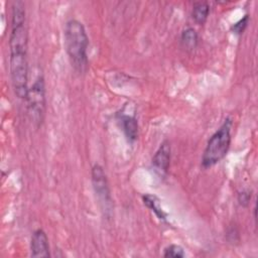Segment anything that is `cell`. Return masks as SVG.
Masks as SVG:
<instances>
[{"mask_svg": "<svg viewBox=\"0 0 258 258\" xmlns=\"http://www.w3.org/2000/svg\"><path fill=\"white\" fill-rule=\"evenodd\" d=\"M170 144L167 140H165L160 144L152 157V165L161 175H165L168 171L170 163Z\"/></svg>", "mask_w": 258, "mask_h": 258, "instance_id": "7", "label": "cell"}, {"mask_svg": "<svg viewBox=\"0 0 258 258\" xmlns=\"http://www.w3.org/2000/svg\"><path fill=\"white\" fill-rule=\"evenodd\" d=\"M142 201H143V204L150 210L152 211L155 216L161 220V221H166V218H167V215L166 213L162 210V208L160 207V202L158 200V198L154 195H149V194H146L142 197Z\"/></svg>", "mask_w": 258, "mask_h": 258, "instance_id": "11", "label": "cell"}, {"mask_svg": "<svg viewBox=\"0 0 258 258\" xmlns=\"http://www.w3.org/2000/svg\"><path fill=\"white\" fill-rule=\"evenodd\" d=\"M232 126V119L226 118L219 129L210 137L202 156L204 168L212 167L225 158L231 145Z\"/></svg>", "mask_w": 258, "mask_h": 258, "instance_id": "3", "label": "cell"}, {"mask_svg": "<svg viewBox=\"0 0 258 258\" xmlns=\"http://www.w3.org/2000/svg\"><path fill=\"white\" fill-rule=\"evenodd\" d=\"M180 43L185 50H195L199 43V35L192 27L185 28L180 35Z\"/></svg>", "mask_w": 258, "mask_h": 258, "instance_id": "10", "label": "cell"}, {"mask_svg": "<svg viewBox=\"0 0 258 258\" xmlns=\"http://www.w3.org/2000/svg\"><path fill=\"white\" fill-rule=\"evenodd\" d=\"M91 179L94 191L102 207V211L108 215L112 210V198L106 173L100 164H95L92 167Z\"/></svg>", "mask_w": 258, "mask_h": 258, "instance_id": "5", "label": "cell"}, {"mask_svg": "<svg viewBox=\"0 0 258 258\" xmlns=\"http://www.w3.org/2000/svg\"><path fill=\"white\" fill-rule=\"evenodd\" d=\"M25 102L28 118L31 123L38 128L43 122L46 109L45 85L42 76H38L28 89Z\"/></svg>", "mask_w": 258, "mask_h": 258, "instance_id": "4", "label": "cell"}, {"mask_svg": "<svg viewBox=\"0 0 258 258\" xmlns=\"http://www.w3.org/2000/svg\"><path fill=\"white\" fill-rule=\"evenodd\" d=\"M63 37L64 48L72 66L78 73H85L89 63V37L85 26L77 19L69 20L64 26Z\"/></svg>", "mask_w": 258, "mask_h": 258, "instance_id": "2", "label": "cell"}, {"mask_svg": "<svg viewBox=\"0 0 258 258\" xmlns=\"http://www.w3.org/2000/svg\"><path fill=\"white\" fill-rule=\"evenodd\" d=\"M209 14H210V5L208 2L200 1L194 4L191 16L197 24L204 25L208 20Z\"/></svg>", "mask_w": 258, "mask_h": 258, "instance_id": "9", "label": "cell"}, {"mask_svg": "<svg viewBox=\"0 0 258 258\" xmlns=\"http://www.w3.org/2000/svg\"><path fill=\"white\" fill-rule=\"evenodd\" d=\"M28 33L24 4L14 2L11 12V32L9 36V70L14 94L25 100L28 92Z\"/></svg>", "mask_w": 258, "mask_h": 258, "instance_id": "1", "label": "cell"}, {"mask_svg": "<svg viewBox=\"0 0 258 258\" xmlns=\"http://www.w3.org/2000/svg\"><path fill=\"white\" fill-rule=\"evenodd\" d=\"M122 128L129 142H134L138 136V122L133 116H122L121 117Z\"/></svg>", "mask_w": 258, "mask_h": 258, "instance_id": "8", "label": "cell"}, {"mask_svg": "<svg viewBox=\"0 0 258 258\" xmlns=\"http://www.w3.org/2000/svg\"><path fill=\"white\" fill-rule=\"evenodd\" d=\"M251 197H252L251 190L243 189V190L239 191V194L237 196V200H238V203L240 204V206L247 207L251 201Z\"/></svg>", "mask_w": 258, "mask_h": 258, "instance_id": "14", "label": "cell"}, {"mask_svg": "<svg viewBox=\"0 0 258 258\" xmlns=\"http://www.w3.org/2000/svg\"><path fill=\"white\" fill-rule=\"evenodd\" d=\"M249 21H250L249 15H248V14H245L241 19H239L237 22L233 23V24L231 25V28H230V29H231V31H232L234 34H236V35H241V34L245 31L246 27L248 26Z\"/></svg>", "mask_w": 258, "mask_h": 258, "instance_id": "13", "label": "cell"}, {"mask_svg": "<svg viewBox=\"0 0 258 258\" xmlns=\"http://www.w3.org/2000/svg\"><path fill=\"white\" fill-rule=\"evenodd\" d=\"M163 256L168 258H182L185 256V253L183 251V248L179 245H176V244H171L169 246H167L165 249H164V252H163Z\"/></svg>", "mask_w": 258, "mask_h": 258, "instance_id": "12", "label": "cell"}, {"mask_svg": "<svg viewBox=\"0 0 258 258\" xmlns=\"http://www.w3.org/2000/svg\"><path fill=\"white\" fill-rule=\"evenodd\" d=\"M30 253L32 257L47 258L50 256L48 238L42 229H37L32 233L30 240Z\"/></svg>", "mask_w": 258, "mask_h": 258, "instance_id": "6", "label": "cell"}]
</instances>
